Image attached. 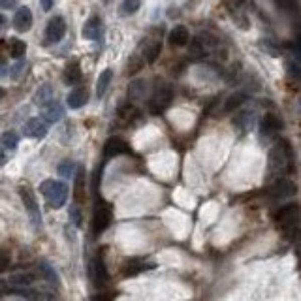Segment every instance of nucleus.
I'll return each instance as SVG.
<instances>
[{
	"mask_svg": "<svg viewBox=\"0 0 301 301\" xmlns=\"http://www.w3.org/2000/svg\"><path fill=\"white\" fill-rule=\"evenodd\" d=\"M4 27H6V17H4V15L0 14V32L4 30Z\"/></svg>",
	"mask_w": 301,
	"mask_h": 301,
	"instance_id": "40",
	"label": "nucleus"
},
{
	"mask_svg": "<svg viewBox=\"0 0 301 301\" xmlns=\"http://www.w3.org/2000/svg\"><path fill=\"white\" fill-rule=\"evenodd\" d=\"M8 49H10V57L12 58H21L27 53V43L19 40V38H12L8 42Z\"/></svg>",
	"mask_w": 301,
	"mask_h": 301,
	"instance_id": "22",
	"label": "nucleus"
},
{
	"mask_svg": "<svg viewBox=\"0 0 301 301\" xmlns=\"http://www.w3.org/2000/svg\"><path fill=\"white\" fill-rule=\"evenodd\" d=\"M73 198H76L78 203H83V201H85V172H83V168H78V172H76Z\"/></svg>",
	"mask_w": 301,
	"mask_h": 301,
	"instance_id": "17",
	"label": "nucleus"
},
{
	"mask_svg": "<svg viewBox=\"0 0 301 301\" xmlns=\"http://www.w3.org/2000/svg\"><path fill=\"white\" fill-rule=\"evenodd\" d=\"M10 282L15 284V286H29L34 282V277L29 275V273H17V275H12L10 277Z\"/></svg>",
	"mask_w": 301,
	"mask_h": 301,
	"instance_id": "27",
	"label": "nucleus"
},
{
	"mask_svg": "<svg viewBox=\"0 0 301 301\" xmlns=\"http://www.w3.org/2000/svg\"><path fill=\"white\" fill-rule=\"evenodd\" d=\"M15 6V0H0V8L2 10H10Z\"/></svg>",
	"mask_w": 301,
	"mask_h": 301,
	"instance_id": "37",
	"label": "nucleus"
},
{
	"mask_svg": "<svg viewBox=\"0 0 301 301\" xmlns=\"http://www.w3.org/2000/svg\"><path fill=\"white\" fill-rule=\"evenodd\" d=\"M126 153H130V145L122 137H109L106 145H104V157L106 158L121 157V155H126Z\"/></svg>",
	"mask_w": 301,
	"mask_h": 301,
	"instance_id": "9",
	"label": "nucleus"
},
{
	"mask_svg": "<svg viewBox=\"0 0 301 301\" xmlns=\"http://www.w3.org/2000/svg\"><path fill=\"white\" fill-rule=\"evenodd\" d=\"M141 6V0H122L121 4V14L122 15H132L136 14Z\"/></svg>",
	"mask_w": 301,
	"mask_h": 301,
	"instance_id": "29",
	"label": "nucleus"
},
{
	"mask_svg": "<svg viewBox=\"0 0 301 301\" xmlns=\"http://www.w3.org/2000/svg\"><path fill=\"white\" fill-rule=\"evenodd\" d=\"M40 269L45 273V279L49 280L51 284H57V286H60V280H58L57 271H55V269H53V267H51L47 262H42V264H40Z\"/></svg>",
	"mask_w": 301,
	"mask_h": 301,
	"instance_id": "28",
	"label": "nucleus"
},
{
	"mask_svg": "<svg viewBox=\"0 0 301 301\" xmlns=\"http://www.w3.org/2000/svg\"><path fill=\"white\" fill-rule=\"evenodd\" d=\"M145 60H139L137 57H132L128 62V76H134V73H137L141 68H143Z\"/></svg>",
	"mask_w": 301,
	"mask_h": 301,
	"instance_id": "32",
	"label": "nucleus"
},
{
	"mask_svg": "<svg viewBox=\"0 0 301 301\" xmlns=\"http://www.w3.org/2000/svg\"><path fill=\"white\" fill-rule=\"evenodd\" d=\"M147 87H149V83L143 81V79H136V81H132V83L128 85V96L132 98V100H139V98H143Z\"/></svg>",
	"mask_w": 301,
	"mask_h": 301,
	"instance_id": "20",
	"label": "nucleus"
},
{
	"mask_svg": "<svg viewBox=\"0 0 301 301\" xmlns=\"http://www.w3.org/2000/svg\"><path fill=\"white\" fill-rule=\"evenodd\" d=\"M30 27H32V12L30 8L21 6L14 15V29L17 32H27L30 30Z\"/></svg>",
	"mask_w": 301,
	"mask_h": 301,
	"instance_id": "12",
	"label": "nucleus"
},
{
	"mask_svg": "<svg viewBox=\"0 0 301 301\" xmlns=\"http://www.w3.org/2000/svg\"><path fill=\"white\" fill-rule=\"evenodd\" d=\"M295 192H297V187L294 185V181L290 179H277L271 185V188H269V194H271L273 198H279V200L292 198Z\"/></svg>",
	"mask_w": 301,
	"mask_h": 301,
	"instance_id": "8",
	"label": "nucleus"
},
{
	"mask_svg": "<svg viewBox=\"0 0 301 301\" xmlns=\"http://www.w3.org/2000/svg\"><path fill=\"white\" fill-rule=\"evenodd\" d=\"M102 29H104V23L98 15H91L85 21L83 29H81V36L85 40H98L102 36Z\"/></svg>",
	"mask_w": 301,
	"mask_h": 301,
	"instance_id": "11",
	"label": "nucleus"
},
{
	"mask_svg": "<svg viewBox=\"0 0 301 301\" xmlns=\"http://www.w3.org/2000/svg\"><path fill=\"white\" fill-rule=\"evenodd\" d=\"M10 267V254L6 251H0V273Z\"/></svg>",
	"mask_w": 301,
	"mask_h": 301,
	"instance_id": "34",
	"label": "nucleus"
},
{
	"mask_svg": "<svg viewBox=\"0 0 301 301\" xmlns=\"http://www.w3.org/2000/svg\"><path fill=\"white\" fill-rule=\"evenodd\" d=\"M6 160H8L6 150L2 149V145H0V166H4V164H6Z\"/></svg>",
	"mask_w": 301,
	"mask_h": 301,
	"instance_id": "39",
	"label": "nucleus"
},
{
	"mask_svg": "<svg viewBox=\"0 0 301 301\" xmlns=\"http://www.w3.org/2000/svg\"><path fill=\"white\" fill-rule=\"evenodd\" d=\"M42 115L47 122H58L62 117H64V108H62L58 102L51 100L49 104H45V106H43Z\"/></svg>",
	"mask_w": 301,
	"mask_h": 301,
	"instance_id": "14",
	"label": "nucleus"
},
{
	"mask_svg": "<svg viewBox=\"0 0 301 301\" xmlns=\"http://www.w3.org/2000/svg\"><path fill=\"white\" fill-rule=\"evenodd\" d=\"M113 220V209L109 205L108 201H104L102 198L96 200L93 209V230L96 236L104 234L106 230L109 228V224Z\"/></svg>",
	"mask_w": 301,
	"mask_h": 301,
	"instance_id": "3",
	"label": "nucleus"
},
{
	"mask_svg": "<svg viewBox=\"0 0 301 301\" xmlns=\"http://www.w3.org/2000/svg\"><path fill=\"white\" fill-rule=\"evenodd\" d=\"M170 43H172L173 47H183V45H187L188 40H190V32H188L187 27H183V25H177L175 29H172L170 32Z\"/></svg>",
	"mask_w": 301,
	"mask_h": 301,
	"instance_id": "15",
	"label": "nucleus"
},
{
	"mask_svg": "<svg viewBox=\"0 0 301 301\" xmlns=\"http://www.w3.org/2000/svg\"><path fill=\"white\" fill-rule=\"evenodd\" d=\"M111 78H113V72H111L109 68L100 73V78H98V81H96V96H98V98L106 94L109 83H111Z\"/></svg>",
	"mask_w": 301,
	"mask_h": 301,
	"instance_id": "23",
	"label": "nucleus"
},
{
	"mask_svg": "<svg viewBox=\"0 0 301 301\" xmlns=\"http://www.w3.org/2000/svg\"><path fill=\"white\" fill-rule=\"evenodd\" d=\"M117 115H119V121L126 122V124H130V122L134 121V119H137V117H139V113H137V108H136V106H132V104H121V106H119V111H117Z\"/></svg>",
	"mask_w": 301,
	"mask_h": 301,
	"instance_id": "19",
	"label": "nucleus"
},
{
	"mask_svg": "<svg viewBox=\"0 0 301 301\" xmlns=\"http://www.w3.org/2000/svg\"><path fill=\"white\" fill-rule=\"evenodd\" d=\"M117 297L115 292H109V294H104V290H100V294L96 295V301H113Z\"/></svg>",
	"mask_w": 301,
	"mask_h": 301,
	"instance_id": "36",
	"label": "nucleus"
},
{
	"mask_svg": "<svg viewBox=\"0 0 301 301\" xmlns=\"http://www.w3.org/2000/svg\"><path fill=\"white\" fill-rule=\"evenodd\" d=\"M40 192H42V196L47 200L51 207L55 209L64 207L66 201H68V185L62 183V181L45 179L40 185Z\"/></svg>",
	"mask_w": 301,
	"mask_h": 301,
	"instance_id": "2",
	"label": "nucleus"
},
{
	"mask_svg": "<svg viewBox=\"0 0 301 301\" xmlns=\"http://www.w3.org/2000/svg\"><path fill=\"white\" fill-rule=\"evenodd\" d=\"M66 102H68V106H70L72 109L83 108L87 102H89V93H87V89H83V87H79V89H73L72 93L68 94Z\"/></svg>",
	"mask_w": 301,
	"mask_h": 301,
	"instance_id": "16",
	"label": "nucleus"
},
{
	"mask_svg": "<svg viewBox=\"0 0 301 301\" xmlns=\"http://www.w3.org/2000/svg\"><path fill=\"white\" fill-rule=\"evenodd\" d=\"M73 220H76V224H81V220H79V211H78V209H73Z\"/></svg>",
	"mask_w": 301,
	"mask_h": 301,
	"instance_id": "41",
	"label": "nucleus"
},
{
	"mask_svg": "<svg viewBox=\"0 0 301 301\" xmlns=\"http://www.w3.org/2000/svg\"><path fill=\"white\" fill-rule=\"evenodd\" d=\"M282 130V121H280L277 115L267 113L262 121V132L264 134H273V132H279Z\"/></svg>",
	"mask_w": 301,
	"mask_h": 301,
	"instance_id": "18",
	"label": "nucleus"
},
{
	"mask_svg": "<svg viewBox=\"0 0 301 301\" xmlns=\"http://www.w3.org/2000/svg\"><path fill=\"white\" fill-rule=\"evenodd\" d=\"M91 277H93L96 288H104L109 282V273H108V267H106L104 258H93V264H91Z\"/></svg>",
	"mask_w": 301,
	"mask_h": 301,
	"instance_id": "7",
	"label": "nucleus"
},
{
	"mask_svg": "<svg viewBox=\"0 0 301 301\" xmlns=\"http://www.w3.org/2000/svg\"><path fill=\"white\" fill-rule=\"evenodd\" d=\"M79 79H81V68H79L78 62H70L64 70V81L68 85H73V83H78Z\"/></svg>",
	"mask_w": 301,
	"mask_h": 301,
	"instance_id": "25",
	"label": "nucleus"
},
{
	"mask_svg": "<svg viewBox=\"0 0 301 301\" xmlns=\"http://www.w3.org/2000/svg\"><path fill=\"white\" fill-rule=\"evenodd\" d=\"M40 4H42V8L45 12H49L51 8H53V4H55V0H40Z\"/></svg>",
	"mask_w": 301,
	"mask_h": 301,
	"instance_id": "38",
	"label": "nucleus"
},
{
	"mask_svg": "<svg viewBox=\"0 0 301 301\" xmlns=\"http://www.w3.org/2000/svg\"><path fill=\"white\" fill-rule=\"evenodd\" d=\"M160 51H162V42L160 40H153L145 45V53H143V60L145 62H155L157 57L160 55Z\"/></svg>",
	"mask_w": 301,
	"mask_h": 301,
	"instance_id": "21",
	"label": "nucleus"
},
{
	"mask_svg": "<svg viewBox=\"0 0 301 301\" xmlns=\"http://www.w3.org/2000/svg\"><path fill=\"white\" fill-rule=\"evenodd\" d=\"M36 102L40 104V106L49 104V102H51V87L49 85H43V87H40V89H38Z\"/></svg>",
	"mask_w": 301,
	"mask_h": 301,
	"instance_id": "30",
	"label": "nucleus"
},
{
	"mask_svg": "<svg viewBox=\"0 0 301 301\" xmlns=\"http://www.w3.org/2000/svg\"><path fill=\"white\" fill-rule=\"evenodd\" d=\"M2 96H4V89H0V98H2Z\"/></svg>",
	"mask_w": 301,
	"mask_h": 301,
	"instance_id": "42",
	"label": "nucleus"
},
{
	"mask_svg": "<svg viewBox=\"0 0 301 301\" xmlns=\"http://www.w3.org/2000/svg\"><path fill=\"white\" fill-rule=\"evenodd\" d=\"M245 100H247V94L243 93H236V94H232V96H228L226 102H224V113H230V111L237 109Z\"/></svg>",
	"mask_w": 301,
	"mask_h": 301,
	"instance_id": "26",
	"label": "nucleus"
},
{
	"mask_svg": "<svg viewBox=\"0 0 301 301\" xmlns=\"http://www.w3.org/2000/svg\"><path fill=\"white\" fill-rule=\"evenodd\" d=\"M8 57H10L8 42H6V40H0V62H4V60H6Z\"/></svg>",
	"mask_w": 301,
	"mask_h": 301,
	"instance_id": "35",
	"label": "nucleus"
},
{
	"mask_svg": "<svg viewBox=\"0 0 301 301\" xmlns=\"http://www.w3.org/2000/svg\"><path fill=\"white\" fill-rule=\"evenodd\" d=\"M172 100H173L172 87H168V85L157 87V89L153 91V96H150V100H149V111L153 115L162 113V111L172 104Z\"/></svg>",
	"mask_w": 301,
	"mask_h": 301,
	"instance_id": "4",
	"label": "nucleus"
},
{
	"mask_svg": "<svg viewBox=\"0 0 301 301\" xmlns=\"http://www.w3.org/2000/svg\"><path fill=\"white\" fill-rule=\"evenodd\" d=\"M47 124L43 121H40L38 117H32L27 121V124L23 126V134L27 137H34V139H43L47 136Z\"/></svg>",
	"mask_w": 301,
	"mask_h": 301,
	"instance_id": "10",
	"label": "nucleus"
},
{
	"mask_svg": "<svg viewBox=\"0 0 301 301\" xmlns=\"http://www.w3.org/2000/svg\"><path fill=\"white\" fill-rule=\"evenodd\" d=\"M102 173H104V168L98 166L96 170H94V175H93V190L96 192L98 188H100V183H102Z\"/></svg>",
	"mask_w": 301,
	"mask_h": 301,
	"instance_id": "33",
	"label": "nucleus"
},
{
	"mask_svg": "<svg viewBox=\"0 0 301 301\" xmlns=\"http://www.w3.org/2000/svg\"><path fill=\"white\" fill-rule=\"evenodd\" d=\"M143 269H147L145 260L132 256V258L124 260V264H122V267H121V273H122V277H126V279H128V277H136V275H139Z\"/></svg>",
	"mask_w": 301,
	"mask_h": 301,
	"instance_id": "13",
	"label": "nucleus"
},
{
	"mask_svg": "<svg viewBox=\"0 0 301 301\" xmlns=\"http://www.w3.org/2000/svg\"><path fill=\"white\" fill-rule=\"evenodd\" d=\"M58 173H60L62 177H72L73 173H76V164H73L72 160H62V162L58 164Z\"/></svg>",
	"mask_w": 301,
	"mask_h": 301,
	"instance_id": "31",
	"label": "nucleus"
},
{
	"mask_svg": "<svg viewBox=\"0 0 301 301\" xmlns=\"http://www.w3.org/2000/svg\"><path fill=\"white\" fill-rule=\"evenodd\" d=\"M66 34V21L60 17V15H55V17H51L49 23H47V29H45V38H47V42L55 43V42H60Z\"/></svg>",
	"mask_w": 301,
	"mask_h": 301,
	"instance_id": "6",
	"label": "nucleus"
},
{
	"mask_svg": "<svg viewBox=\"0 0 301 301\" xmlns=\"http://www.w3.org/2000/svg\"><path fill=\"white\" fill-rule=\"evenodd\" d=\"M0 145H2V149L6 150H15L17 145H19V136L15 132H12V130H8V132H4L0 136Z\"/></svg>",
	"mask_w": 301,
	"mask_h": 301,
	"instance_id": "24",
	"label": "nucleus"
},
{
	"mask_svg": "<svg viewBox=\"0 0 301 301\" xmlns=\"http://www.w3.org/2000/svg\"><path fill=\"white\" fill-rule=\"evenodd\" d=\"M19 196H21L23 205H25L27 213H29L30 222H32L34 230H40L42 228V215H40V207H38V201L34 198V192L29 187H21L19 188Z\"/></svg>",
	"mask_w": 301,
	"mask_h": 301,
	"instance_id": "5",
	"label": "nucleus"
},
{
	"mask_svg": "<svg viewBox=\"0 0 301 301\" xmlns=\"http://www.w3.org/2000/svg\"><path fill=\"white\" fill-rule=\"evenodd\" d=\"M275 222L279 226V230L282 232V236L290 239V241H295V237L301 234V209L297 203H288L284 207H280L275 215Z\"/></svg>",
	"mask_w": 301,
	"mask_h": 301,
	"instance_id": "1",
	"label": "nucleus"
}]
</instances>
